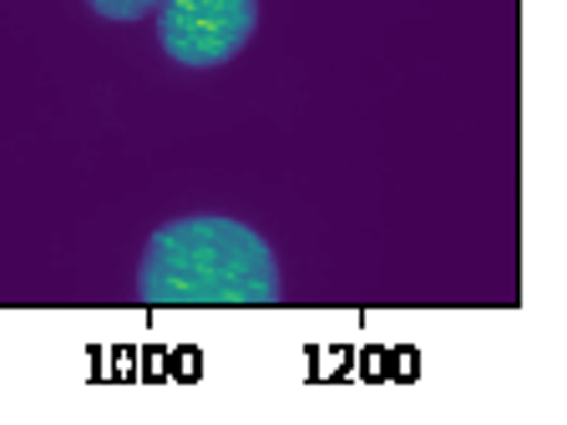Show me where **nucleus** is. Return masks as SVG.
I'll return each instance as SVG.
<instances>
[{"label":"nucleus","mask_w":567,"mask_h":425,"mask_svg":"<svg viewBox=\"0 0 567 425\" xmlns=\"http://www.w3.org/2000/svg\"><path fill=\"white\" fill-rule=\"evenodd\" d=\"M279 294L274 248L238 218H173L137 263V299L153 309H269Z\"/></svg>","instance_id":"f257e3e1"},{"label":"nucleus","mask_w":567,"mask_h":425,"mask_svg":"<svg viewBox=\"0 0 567 425\" xmlns=\"http://www.w3.org/2000/svg\"><path fill=\"white\" fill-rule=\"evenodd\" d=\"M259 31V0H163L157 41L177 66L208 71L234 61Z\"/></svg>","instance_id":"f03ea898"},{"label":"nucleus","mask_w":567,"mask_h":425,"mask_svg":"<svg viewBox=\"0 0 567 425\" xmlns=\"http://www.w3.org/2000/svg\"><path fill=\"white\" fill-rule=\"evenodd\" d=\"M102 21H117V25H132V21H142V15H153L163 0H86Z\"/></svg>","instance_id":"7ed1b4c3"}]
</instances>
